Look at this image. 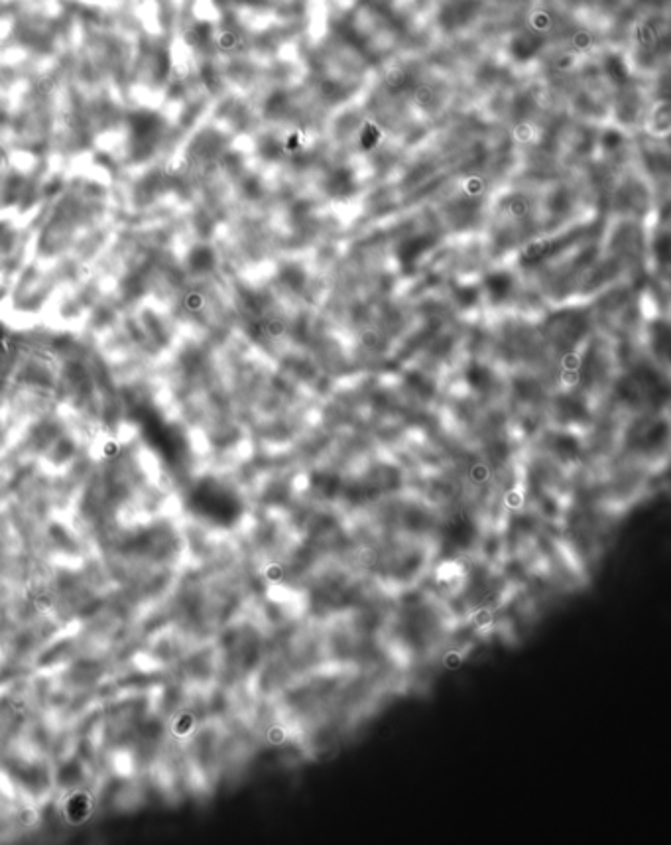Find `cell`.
Wrapping results in <instances>:
<instances>
[{"mask_svg":"<svg viewBox=\"0 0 671 845\" xmlns=\"http://www.w3.org/2000/svg\"><path fill=\"white\" fill-rule=\"evenodd\" d=\"M484 286H487L489 298L494 304H500V302H504L510 296V292L514 288V282H512V278L506 272H496V274H490L487 282H484Z\"/></svg>","mask_w":671,"mask_h":845,"instance_id":"1","label":"cell"}]
</instances>
